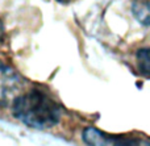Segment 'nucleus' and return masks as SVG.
<instances>
[{
  "label": "nucleus",
  "instance_id": "1",
  "mask_svg": "<svg viewBox=\"0 0 150 146\" xmlns=\"http://www.w3.org/2000/svg\"><path fill=\"white\" fill-rule=\"evenodd\" d=\"M16 118L36 129H49L61 120L62 111L58 104L41 90L24 92L12 104Z\"/></svg>",
  "mask_w": 150,
  "mask_h": 146
},
{
  "label": "nucleus",
  "instance_id": "2",
  "mask_svg": "<svg viewBox=\"0 0 150 146\" xmlns=\"http://www.w3.org/2000/svg\"><path fill=\"white\" fill-rule=\"evenodd\" d=\"M24 82L18 74L0 62V107L12 105L23 92Z\"/></svg>",
  "mask_w": 150,
  "mask_h": 146
},
{
  "label": "nucleus",
  "instance_id": "3",
  "mask_svg": "<svg viewBox=\"0 0 150 146\" xmlns=\"http://www.w3.org/2000/svg\"><path fill=\"white\" fill-rule=\"evenodd\" d=\"M103 146H150V141L137 137H113L105 134Z\"/></svg>",
  "mask_w": 150,
  "mask_h": 146
},
{
  "label": "nucleus",
  "instance_id": "4",
  "mask_svg": "<svg viewBox=\"0 0 150 146\" xmlns=\"http://www.w3.org/2000/svg\"><path fill=\"white\" fill-rule=\"evenodd\" d=\"M132 12L138 23L150 25V0H132Z\"/></svg>",
  "mask_w": 150,
  "mask_h": 146
},
{
  "label": "nucleus",
  "instance_id": "5",
  "mask_svg": "<svg viewBox=\"0 0 150 146\" xmlns=\"http://www.w3.org/2000/svg\"><path fill=\"white\" fill-rule=\"evenodd\" d=\"M136 65L142 75L150 76V47H141L136 54Z\"/></svg>",
  "mask_w": 150,
  "mask_h": 146
},
{
  "label": "nucleus",
  "instance_id": "6",
  "mask_svg": "<svg viewBox=\"0 0 150 146\" xmlns=\"http://www.w3.org/2000/svg\"><path fill=\"white\" fill-rule=\"evenodd\" d=\"M57 1L62 3V4H66V3H70V1H73V0H57Z\"/></svg>",
  "mask_w": 150,
  "mask_h": 146
}]
</instances>
